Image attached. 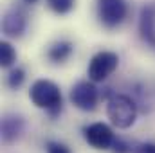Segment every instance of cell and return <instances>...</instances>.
<instances>
[{
    "mask_svg": "<svg viewBox=\"0 0 155 153\" xmlns=\"http://www.w3.org/2000/svg\"><path fill=\"white\" fill-rule=\"evenodd\" d=\"M81 132H83V139L94 150H110L116 141L114 130L105 122H90L83 126Z\"/></svg>",
    "mask_w": 155,
    "mask_h": 153,
    "instance_id": "obj_6",
    "label": "cell"
},
{
    "mask_svg": "<svg viewBox=\"0 0 155 153\" xmlns=\"http://www.w3.org/2000/svg\"><path fill=\"white\" fill-rule=\"evenodd\" d=\"M24 81H25V70H24L22 67H13V69L9 70L7 77H5L7 86H9V88H13V90L20 88V86L24 85Z\"/></svg>",
    "mask_w": 155,
    "mask_h": 153,
    "instance_id": "obj_13",
    "label": "cell"
},
{
    "mask_svg": "<svg viewBox=\"0 0 155 153\" xmlns=\"http://www.w3.org/2000/svg\"><path fill=\"white\" fill-rule=\"evenodd\" d=\"M45 153H71L69 146H65L63 142L58 141H49L45 144Z\"/></svg>",
    "mask_w": 155,
    "mask_h": 153,
    "instance_id": "obj_14",
    "label": "cell"
},
{
    "mask_svg": "<svg viewBox=\"0 0 155 153\" xmlns=\"http://www.w3.org/2000/svg\"><path fill=\"white\" fill-rule=\"evenodd\" d=\"M96 11H97L99 22L105 27L116 29L124 22L128 15V4L126 0H97Z\"/></svg>",
    "mask_w": 155,
    "mask_h": 153,
    "instance_id": "obj_5",
    "label": "cell"
},
{
    "mask_svg": "<svg viewBox=\"0 0 155 153\" xmlns=\"http://www.w3.org/2000/svg\"><path fill=\"white\" fill-rule=\"evenodd\" d=\"M76 5V0H47V7L54 15H69Z\"/></svg>",
    "mask_w": 155,
    "mask_h": 153,
    "instance_id": "obj_12",
    "label": "cell"
},
{
    "mask_svg": "<svg viewBox=\"0 0 155 153\" xmlns=\"http://www.w3.org/2000/svg\"><path fill=\"white\" fill-rule=\"evenodd\" d=\"M29 99L36 108L45 110L51 117H58L61 114L63 106L61 90L51 79H36L29 88Z\"/></svg>",
    "mask_w": 155,
    "mask_h": 153,
    "instance_id": "obj_1",
    "label": "cell"
},
{
    "mask_svg": "<svg viewBox=\"0 0 155 153\" xmlns=\"http://www.w3.org/2000/svg\"><path fill=\"white\" fill-rule=\"evenodd\" d=\"M112 151L114 153H130L132 151V146L128 142H124L123 139H116L114 144H112Z\"/></svg>",
    "mask_w": 155,
    "mask_h": 153,
    "instance_id": "obj_15",
    "label": "cell"
},
{
    "mask_svg": "<svg viewBox=\"0 0 155 153\" xmlns=\"http://www.w3.org/2000/svg\"><path fill=\"white\" fill-rule=\"evenodd\" d=\"M15 61H16V50L9 41L4 40L0 43V65L4 69H9V67L15 65Z\"/></svg>",
    "mask_w": 155,
    "mask_h": 153,
    "instance_id": "obj_11",
    "label": "cell"
},
{
    "mask_svg": "<svg viewBox=\"0 0 155 153\" xmlns=\"http://www.w3.org/2000/svg\"><path fill=\"white\" fill-rule=\"evenodd\" d=\"M139 34L146 45L155 50V5L148 4L139 15Z\"/></svg>",
    "mask_w": 155,
    "mask_h": 153,
    "instance_id": "obj_9",
    "label": "cell"
},
{
    "mask_svg": "<svg viewBox=\"0 0 155 153\" xmlns=\"http://www.w3.org/2000/svg\"><path fill=\"white\" fill-rule=\"evenodd\" d=\"M134 153H155V144L153 142H143L134 150Z\"/></svg>",
    "mask_w": 155,
    "mask_h": 153,
    "instance_id": "obj_16",
    "label": "cell"
},
{
    "mask_svg": "<svg viewBox=\"0 0 155 153\" xmlns=\"http://www.w3.org/2000/svg\"><path fill=\"white\" fill-rule=\"evenodd\" d=\"M24 2H27V4H35L36 0H24Z\"/></svg>",
    "mask_w": 155,
    "mask_h": 153,
    "instance_id": "obj_17",
    "label": "cell"
},
{
    "mask_svg": "<svg viewBox=\"0 0 155 153\" xmlns=\"http://www.w3.org/2000/svg\"><path fill=\"white\" fill-rule=\"evenodd\" d=\"M27 29V15L22 7H11L2 18V31L9 38H22Z\"/></svg>",
    "mask_w": 155,
    "mask_h": 153,
    "instance_id": "obj_7",
    "label": "cell"
},
{
    "mask_svg": "<svg viewBox=\"0 0 155 153\" xmlns=\"http://www.w3.org/2000/svg\"><path fill=\"white\" fill-rule=\"evenodd\" d=\"M71 103L81 112H94L99 103V90L92 79L78 81L71 88Z\"/></svg>",
    "mask_w": 155,
    "mask_h": 153,
    "instance_id": "obj_4",
    "label": "cell"
},
{
    "mask_svg": "<svg viewBox=\"0 0 155 153\" xmlns=\"http://www.w3.org/2000/svg\"><path fill=\"white\" fill-rule=\"evenodd\" d=\"M117 67H119V56L116 52L99 50L90 58L87 74H88V79H92L94 83H101L108 76H112Z\"/></svg>",
    "mask_w": 155,
    "mask_h": 153,
    "instance_id": "obj_3",
    "label": "cell"
},
{
    "mask_svg": "<svg viewBox=\"0 0 155 153\" xmlns=\"http://www.w3.org/2000/svg\"><path fill=\"white\" fill-rule=\"evenodd\" d=\"M74 52V43L69 40H60L56 43H52L47 50V58L52 63H63L71 58V54Z\"/></svg>",
    "mask_w": 155,
    "mask_h": 153,
    "instance_id": "obj_10",
    "label": "cell"
},
{
    "mask_svg": "<svg viewBox=\"0 0 155 153\" xmlns=\"http://www.w3.org/2000/svg\"><path fill=\"white\" fill-rule=\"evenodd\" d=\"M107 115L116 128L126 130V128L134 126V122L137 119V105L130 96L112 94L107 99Z\"/></svg>",
    "mask_w": 155,
    "mask_h": 153,
    "instance_id": "obj_2",
    "label": "cell"
},
{
    "mask_svg": "<svg viewBox=\"0 0 155 153\" xmlns=\"http://www.w3.org/2000/svg\"><path fill=\"white\" fill-rule=\"evenodd\" d=\"M2 142L4 144H13L15 141H18L25 130V121L22 119V115L16 114H5L2 117Z\"/></svg>",
    "mask_w": 155,
    "mask_h": 153,
    "instance_id": "obj_8",
    "label": "cell"
}]
</instances>
